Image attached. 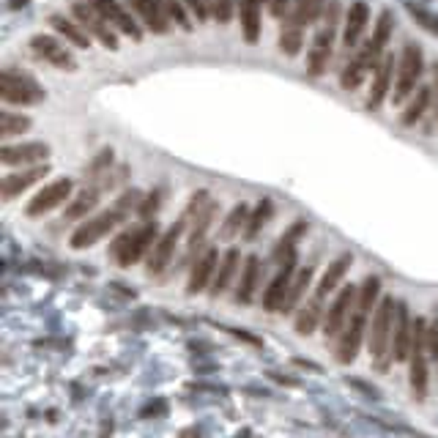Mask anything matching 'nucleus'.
Returning <instances> with one entry per match:
<instances>
[{"label":"nucleus","instance_id":"5701e85b","mask_svg":"<svg viewBox=\"0 0 438 438\" xmlns=\"http://www.w3.org/2000/svg\"><path fill=\"white\" fill-rule=\"evenodd\" d=\"M354 263V258L345 252V255H340L337 260H332L329 263V269L323 272V277H321V282H318V288H315L313 293V301H318V304H323V299H326V293H332L337 285H340V279L345 277V272H348V266Z\"/></svg>","mask_w":438,"mask_h":438},{"label":"nucleus","instance_id":"7ed1b4c3","mask_svg":"<svg viewBox=\"0 0 438 438\" xmlns=\"http://www.w3.org/2000/svg\"><path fill=\"white\" fill-rule=\"evenodd\" d=\"M395 296H381L378 310L373 315V326H370V356L378 373H386L389 367V356H392V329H395Z\"/></svg>","mask_w":438,"mask_h":438},{"label":"nucleus","instance_id":"ea45409f","mask_svg":"<svg viewBox=\"0 0 438 438\" xmlns=\"http://www.w3.org/2000/svg\"><path fill=\"white\" fill-rule=\"evenodd\" d=\"M427 354L438 359V318L427 321Z\"/></svg>","mask_w":438,"mask_h":438},{"label":"nucleus","instance_id":"f704fd0d","mask_svg":"<svg viewBox=\"0 0 438 438\" xmlns=\"http://www.w3.org/2000/svg\"><path fill=\"white\" fill-rule=\"evenodd\" d=\"M272 211H274V203L269 200V197H266V200H260V203H258V209H255V214L250 217V222H247V228H244V238H255V236H258V230L269 222Z\"/></svg>","mask_w":438,"mask_h":438},{"label":"nucleus","instance_id":"ddd939ff","mask_svg":"<svg viewBox=\"0 0 438 438\" xmlns=\"http://www.w3.org/2000/svg\"><path fill=\"white\" fill-rule=\"evenodd\" d=\"M392 25H395V17L389 11H381V17L376 22V30H373V39L356 52V58L364 63L367 71H373L378 58L384 55V47L389 44V36H392Z\"/></svg>","mask_w":438,"mask_h":438},{"label":"nucleus","instance_id":"f3484780","mask_svg":"<svg viewBox=\"0 0 438 438\" xmlns=\"http://www.w3.org/2000/svg\"><path fill=\"white\" fill-rule=\"evenodd\" d=\"M91 3L99 8V14H102L115 30H121V33H126V36H132L134 42L143 39V33H140V28H137L134 17L126 11V6H121L118 0H91Z\"/></svg>","mask_w":438,"mask_h":438},{"label":"nucleus","instance_id":"f8f14e48","mask_svg":"<svg viewBox=\"0 0 438 438\" xmlns=\"http://www.w3.org/2000/svg\"><path fill=\"white\" fill-rule=\"evenodd\" d=\"M356 293H359V288H354V285H345L342 291L337 293V299L332 301L329 313L323 318V337L326 340L340 337V332H342V326H345V321H348V315H351L356 304Z\"/></svg>","mask_w":438,"mask_h":438},{"label":"nucleus","instance_id":"f03ea898","mask_svg":"<svg viewBox=\"0 0 438 438\" xmlns=\"http://www.w3.org/2000/svg\"><path fill=\"white\" fill-rule=\"evenodd\" d=\"M140 203H143V195H140L137 189L124 192V195L115 200L113 209H107V211H102V214H96V217H91V219H85L83 225L71 233L69 244H71L74 250H85V247L96 244L99 238H105L107 233H113V230L124 222L126 217H129V211L140 209Z\"/></svg>","mask_w":438,"mask_h":438},{"label":"nucleus","instance_id":"b1692460","mask_svg":"<svg viewBox=\"0 0 438 438\" xmlns=\"http://www.w3.org/2000/svg\"><path fill=\"white\" fill-rule=\"evenodd\" d=\"M392 66H395V58L386 55L381 66H376V80H373V88H370V96H367V107L370 110H378L384 105L386 93H389V83H392Z\"/></svg>","mask_w":438,"mask_h":438},{"label":"nucleus","instance_id":"473e14b6","mask_svg":"<svg viewBox=\"0 0 438 438\" xmlns=\"http://www.w3.org/2000/svg\"><path fill=\"white\" fill-rule=\"evenodd\" d=\"M30 129V118L28 115H17L11 110H3L0 113V134L8 140V137H17V134H25Z\"/></svg>","mask_w":438,"mask_h":438},{"label":"nucleus","instance_id":"cd10ccee","mask_svg":"<svg viewBox=\"0 0 438 438\" xmlns=\"http://www.w3.org/2000/svg\"><path fill=\"white\" fill-rule=\"evenodd\" d=\"M236 269H238V250H228L225 252V258H222V263H219V269H217V274H214V282H211V296H214V299L228 291Z\"/></svg>","mask_w":438,"mask_h":438},{"label":"nucleus","instance_id":"aec40b11","mask_svg":"<svg viewBox=\"0 0 438 438\" xmlns=\"http://www.w3.org/2000/svg\"><path fill=\"white\" fill-rule=\"evenodd\" d=\"M47 173H50V165L44 162V165H39V167H28V170H20V173L6 175V178L0 181V195H3V200H14L17 195L25 192V189H30L36 181H42Z\"/></svg>","mask_w":438,"mask_h":438},{"label":"nucleus","instance_id":"7c9ffc66","mask_svg":"<svg viewBox=\"0 0 438 438\" xmlns=\"http://www.w3.org/2000/svg\"><path fill=\"white\" fill-rule=\"evenodd\" d=\"M310 282H313V266H304L301 272L293 277L291 288H288V296H285V304H282V310L279 313H293V307L301 301V296H304V291L310 288Z\"/></svg>","mask_w":438,"mask_h":438},{"label":"nucleus","instance_id":"a19ab883","mask_svg":"<svg viewBox=\"0 0 438 438\" xmlns=\"http://www.w3.org/2000/svg\"><path fill=\"white\" fill-rule=\"evenodd\" d=\"M187 8L197 17V20L203 22L209 17V0H187Z\"/></svg>","mask_w":438,"mask_h":438},{"label":"nucleus","instance_id":"4468645a","mask_svg":"<svg viewBox=\"0 0 438 438\" xmlns=\"http://www.w3.org/2000/svg\"><path fill=\"white\" fill-rule=\"evenodd\" d=\"M71 189H74V184H71V178H58V181H52V184H47V187L28 203V209H25V214L28 217H42V214H50L52 209H58L61 203H66L69 200V195H71Z\"/></svg>","mask_w":438,"mask_h":438},{"label":"nucleus","instance_id":"f257e3e1","mask_svg":"<svg viewBox=\"0 0 438 438\" xmlns=\"http://www.w3.org/2000/svg\"><path fill=\"white\" fill-rule=\"evenodd\" d=\"M378 293H381V279L378 277H367L362 285H359V293H356V304L342 332H340V342H337V359L342 364H351L359 354V345H362V337H364V326H367V315L376 304Z\"/></svg>","mask_w":438,"mask_h":438},{"label":"nucleus","instance_id":"6e6552de","mask_svg":"<svg viewBox=\"0 0 438 438\" xmlns=\"http://www.w3.org/2000/svg\"><path fill=\"white\" fill-rule=\"evenodd\" d=\"M427 321L417 318L414 321V342H411V392L417 400H425L427 395Z\"/></svg>","mask_w":438,"mask_h":438},{"label":"nucleus","instance_id":"393cba45","mask_svg":"<svg viewBox=\"0 0 438 438\" xmlns=\"http://www.w3.org/2000/svg\"><path fill=\"white\" fill-rule=\"evenodd\" d=\"M50 28H55L58 36H63L66 42L74 44V47H80V50H88V47H91V33L85 30L83 25L66 20L63 14H50Z\"/></svg>","mask_w":438,"mask_h":438},{"label":"nucleus","instance_id":"72a5a7b5","mask_svg":"<svg viewBox=\"0 0 438 438\" xmlns=\"http://www.w3.org/2000/svg\"><path fill=\"white\" fill-rule=\"evenodd\" d=\"M250 222V209H247V203H238L236 209L228 214V219H225V225L219 230V238H233L236 233H241V228Z\"/></svg>","mask_w":438,"mask_h":438},{"label":"nucleus","instance_id":"423d86ee","mask_svg":"<svg viewBox=\"0 0 438 438\" xmlns=\"http://www.w3.org/2000/svg\"><path fill=\"white\" fill-rule=\"evenodd\" d=\"M422 71H425V52L419 44H405L403 47V55L397 63V80H395V93H392V102L400 105L405 102L414 91H417L419 80H422Z\"/></svg>","mask_w":438,"mask_h":438},{"label":"nucleus","instance_id":"1a4fd4ad","mask_svg":"<svg viewBox=\"0 0 438 438\" xmlns=\"http://www.w3.org/2000/svg\"><path fill=\"white\" fill-rule=\"evenodd\" d=\"M71 11H74V17H77V22L83 25L85 30L96 39V42L102 44V47H107V50H118V36L110 30L113 25L99 14V8L93 6V3H85V0H77L74 6H71Z\"/></svg>","mask_w":438,"mask_h":438},{"label":"nucleus","instance_id":"0eeeda50","mask_svg":"<svg viewBox=\"0 0 438 438\" xmlns=\"http://www.w3.org/2000/svg\"><path fill=\"white\" fill-rule=\"evenodd\" d=\"M44 88L33 77L20 74L14 69H6L0 74V99L6 105H20V107H30V105H42L44 102Z\"/></svg>","mask_w":438,"mask_h":438},{"label":"nucleus","instance_id":"dca6fc26","mask_svg":"<svg viewBox=\"0 0 438 438\" xmlns=\"http://www.w3.org/2000/svg\"><path fill=\"white\" fill-rule=\"evenodd\" d=\"M411 342H414V323H411V315H408V304L397 301L395 329H392V356L397 362H405L411 356Z\"/></svg>","mask_w":438,"mask_h":438},{"label":"nucleus","instance_id":"c9c22d12","mask_svg":"<svg viewBox=\"0 0 438 438\" xmlns=\"http://www.w3.org/2000/svg\"><path fill=\"white\" fill-rule=\"evenodd\" d=\"M304 230H307V225H304V222H296V225H293V228L288 230L285 236H282V241L277 244V250H274V258H277V260H285V258H288L291 252H296V250H293V244H296V241L301 238V233H304Z\"/></svg>","mask_w":438,"mask_h":438},{"label":"nucleus","instance_id":"412c9836","mask_svg":"<svg viewBox=\"0 0 438 438\" xmlns=\"http://www.w3.org/2000/svg\"><path fill=\"white\" fill-rule=\"evenodd\" d=\"M367 22H370V6L364 0H354L351 8H348V14H345V28H342V44H345V50H354L356 44H359L364 28H367Z\"/></svg>","mask_w":438,"mask_h":438},{"label":"nucleus","instance_id":"e433bc0d","mask_svg":"<svg viewBox=\"0 0 438 438\" xmlns=\"http://www.w3.org/2000/svg\"><path fill=\"white\" fill-rule=\"evenodd\" d=\"M162 8H165V14L170 22H175V25L184 28V30H192V22H189L187 8H184L181 0H162Z\"/></svg>","mask_w":438,"mask_h":438},{"label":"nucleus","instance_id":"9b49d317","mask_svg":"<svg viewBox=\"0 0 438 438\" xmlns=\"http://www.w3.org/2000/svg\"><path fill=\"white\" fill-rule=\"evenodd\" d=\"M30 50H33L42 61H47L50 66H55V69H61V71H77V61H74L71 50H66L55 36H47V33L33 36V39H30Z\"/></svg>","mask_w":438,"mask_h":438},{"label":"nucleus","instance_id":"4c0bfd02","mask_svg":"<svg viewBox=\"0 0 438 438\" xmlns=\"http://www.w3.org/2000/svg\"><path fill=\"white\" fill-rule=\"evenodd\" d=\"M233 0H209V14L214 20L219 22V25H228L233 20Z\"/></svg>","mask_w":438,"mask_h":438},{"label":"nucleus","instance_id":"6ab92c4d","mask_svg":"<svg viewBox=\"0 0 438 438\" xmlns=\"http://www.w3.org/2000/svg\"><path fill=\"white\" fill-rule=\"evenodd\" d=\"M219 263V255L214 247H206V250L197 255V260L192 263V274H189V282H187V291L189 293H200L206 291L211 282H214V274H217V266Z\"/></svg>","mask_w":438,"mask_h":438},{"label":"nucleus","instance_id":"c85d7f7f","mask_svg":"<svg viewBox=\"0 0 438 438\" xmlns=\"http://www.w3.org/2000/svg\"><path fill=\"white\" fill-rule=\"evenodd\" d=\"M326 11V6H323V0H296L291 8H288V14L285 17H291L296 25H301V28H307V25H313L318 22V17Z\"/></svg>","mask_w":438,"mask_h":438},{"label":"nucleus","instance_id":"20e7f679","mask_svg":"<svg viewBox=\"0 0 438 438\" xmlns=\"http://www.w3.org/2000/svg\"><path fill=\"white\" fill-rule=\"evenodd\" d=\"M159 241V225L156 222H146V225H140V228H132L121 233L115 241H113V247H110V255H113V260L118 263V266H132V263H137L143 255H151L154 250V244Z\"/></svg>","mask_w":438,"mask_h":438},{"label":"nucleus","instance_id":"37998d69","mask_svg":"<svg viewBox=\"0 0 438 438\" xmlns=\"http://www.w3.org/2000/svg\"><path fill=\"white\" fill-rule=\"evenodd\" d=\"M288 8V0H272V14L274 17H282Z\"/></svg>","mask_w":438,"mask_h":438},{"label":"nucleus","instance_id":"58836bf2","mask_svg":"<svg viewBox=\"0 0 438 438\" xmlns=\"http://www.w3.org/2000/svg\"><path fill=\"white\" fill-rule=\"evenodd\" d=\"M110 165H113V151L107 148V151H102V154L96 156V162H93V165H91V167H88L85 173H88L91 178H96V175H105V170H107V167H110Z\"/></svg>","mask_w":438,"mask_h":438},{"label":"nucleus","instance_id":"2f4dec72","mask_svg":"<svg viewBox=\"0 0 438 438\" xmlns=\"http://www.w3.org/2000/svg\"><path fill=\"white\" fill-rule=\"evenodd\" d=\"M430 102H433V91H430V88H419L417 96L411 99V105L405 107L403 115H400L403 126H414L417 121H422V115H425V110L430 107Z\"/></svg>","mask_w":438,"mask_h":438},{"label":"nucleus","instance_id":"a878e982","mask_svg":"<svg viewBox=\"0 0 438 438\" xmlns=\"http://www.w3.org/2000/svg\"><path fill=\"white\" fill-rule=\"evenodd\" d=\"M238 20H241V33L250 44L260 39V6L255 0H241L238 3Z\"/></svg>","mask_w":438,"mask_h":438},{"label":"nucleus","instance_id":"39448f33","mask_svg":"<svg viewBox=\"0 0 438 438\" xmlns=\"http://www.w3.org/2000/svg\"><path fill=\"white\" fill-rule=\"evenodd\" d=\"M337 17H340V3L332 0L326 6V11H323V22H321V28L315 33V42L310 47V55H307V71H310V77H321L329 69L334 36H337Z\"/></svg>","mask_w":438,"mask_h":438},{"label":"nucleus","instance_id":"2eb2a0df","mask_svg":"<svg viewBox=\"0 0 438 438\" xmlns=\"http://www.w3.org/2000/svg\"><path fill=\"white\" fill-rule=\"evenodd\" d=\"M293 272H296V252H291V255L282 260V266H279L277 277L272 279V285L266 288V296H263V310H269V313H279V310H282L285 296H288V288H291L293 277H296Z\"/></svg>","mask_w":438,"mask_h":438},{"label":"nucleus","instance_id":"c756f323","mask_svg":"<svg viewBox=\"0 0 438 438\" xmlns=\"http://www.w3.org/2000/svg\"><path fill=\"white\" fill-rule=\"evenodd\" d=\"M301 44H304V28L296 25L291 17H285L282 30H279V50H282L288 58H293V55H299Z\"/></svg>","mask_w":438,"mask_h":438},{"label":"nucleus","instance_id":"c03bdc74","mask_svg":"<svg viewBox=\"0 0 438 438\" xmlns=\"http://www.w3.org/2000/svg\"><path fill=\"white\" fill-rule=\"evenodd\" d=\"M433 96H436V102H438V85H436V93H433Z\"/></svg>","mask_w":438,"mask_h":438},{"label":"nucleus","instance_id":"a211bd4d","mask_svg":"<svg viewBox=\"0 0 438 438\" xmlns=\"http://www.w3.org/2000/svg\"><path fill=\"white\" fill-rule=\"evenodd\" d=\"M52 154L47 143H22V146H3L0 148V162L8 167L20 165H39Z\"/></svg>","mask_w":438,"mask_h":438},{"label":"nucleus","instance_id":"79ce46f5","mask_svg":"<svg viewBox=\"0 0 438 438\" xmlns=\"http://www.w3.org/2000/svg\"><path fill=\"white\" fill-rule=\"evenodd\" d=\"M159 209V192H154V195H148V200L146 203H140V214H143V217H151V214H154V211Z\"/></svg>","mask_w":438,"mask_h":438},{"label":"nucleus","instance_id":"a18cd8bd","mask_svg":"<svg viewBox=\"0 0 438 438\" xmlns=\"http://www.w3.org/2000/svg\"><path fill=\"white\" fill-rule=\"evenodd\" d=\"M255 3H258V6H263V0H255Z\"/></svg>","mask_w":438,"mask_h":438},{"label":"nucleus","instance_id":"4be33fe9","mask_svg":"<svg viewBox=\"0 0 438 438\" xmlns=\"http://www.w3.org/2000/svg\"><path fill=\"white\" fill-rule=\"evenodd\" d=\"M129 6L143 20L148 30H154V33H167L170 30V20H167L165 8H162V0H129Z\"/></svg>","mask_w":438,"mask_h":438},{"label":"nucleus","instance_id":"9d476101","mask_svg":"<svg viewBox=\"0 0 438 438\" xmlns=\"http://www.w3.org/2000/svg\"><path fill=\"white\" fill-rule=\"evenodd\" d=\"M187 222H189L187 217H181L178 222H173V225L159 236V241L154 244V250L148 255V274L159 277V274L170 266V260H173V255H175V247H178V241H181V236H184V230H187Z\"/></svg>","mask_w":438,"mask_h":438},{"label":"nucleus","instance_id":"bb28decb","mask_svg":"<svg viewBox=\"0 0 438 438\" xmlns=\"http://www.w3.org/2000/svg\"><path fill=\"white\" fill-rule=\"evenodd\" d=\"M258 272H260V260L250 255L244 269H241V279H238V288H236V304H250L255 285H258Z\"/></svg>","mask_w":438,"mask_h":438}]
</instances>
